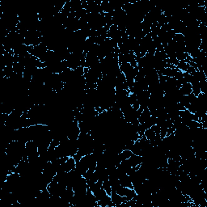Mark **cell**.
I'll return each mask as SVG.
<instances>
[{
  "label": "cell",
  "instance_id": "1",
  "mask_svg": "<svg viewBox=\"0 0 207 207\" xmlns=\"http://www.w3.org/2000/svg\"><path fill=\"white\" fill-rule=\"evenodd\" d=\"M111 200H112V203L114 204L115 206H120L121 205L126 203L128 200L127 197H121L119 194L116 193V191L113 190H112V193H111Z\"/></svg>",
  "mask_w": 207,
  "mask_h": 207
},
{
  "label": "cell",
  "instance_id": "7",
  "mask_svg": "<svg viewBox=\"0 0 207 207\" xmlns=\"http://www.w3.org/2000/svg\"><path fill=\"white\" fill-rule=\"evenodd\" d=\"M102 188L105 190V191L106 192V193L108 195L111 196V193H112V185H111V183L110 181H109V179H107L103 181Z\"/></svg>",
  "mask_w": 207,
  "mask_h": 207
},
{
  "label": "cell",
  "instance_id": "2",
  "mask_svg": "<svg viewBox=\"0 0 207 207\" xmlns=\"http://www.w3.org/2000/svg\"><path fill=\"white\" fill-rule=\"evenodd\" d=\"M119 182H120V185L123 187H126L129 189H132L134 190V187H133V184L131 180H130V176L127 175L126 173L123 174L119 177Z\"/></svg>",
  "mask_w": 207,
  "mask_h": 207
},
{
  "label": "cell",
  "instance_id": "3",
  "mask_svg": "<svg viewBox=\"0 0 207 207\" xmlns=\"http://www.w3.org/2000/svg\"><path fill=\"white\" fill-rule=\"evenodd\" d=\"M128 162L129 165L130 166V168H134V167H137V166L140 165L142 164V157L140 155H133L126 160Z\"/></svg>",
  "mask_w": 207,
  "mask_h": 207
},
{
  "label": "cell",
  "instance_id": "9",
  "mask_svg": "<svg viewBox=\"0 0 207 207\" xmlns=\"http://www.w3.org/2000/svg\"><path fill=\"white\" fill-rule=\"evenodd\" d=\"M189 67H190V64L188 63V62L185 61H180L179 62L178 65L176 66V68L179 69L180 71H182V72H186Z\"/></svg>",
  "mask_w": 207,
  "mask_h": 207
},
{
  "label": "cell",
  "instance_id": "10",
  "mask_svg": "<svg viewBox=\"0 0 207 207\" xmlns=\"http://www.w3.org/2000/svg\"><path fill=\"white\" fill-rule=\"evenodd\" d=\"M173 41L176 43H185V37L181 33H175L174 36Z\"/></svg>",
  "mask_w": 207,
  "mask_h": 207
},
{
  "label": "cell",
  "instance_id": "8",
  "mask_svg": "<svg viewBox=\"0 0 207 207\" xmlns=\"http://www.w3.org/2000/svg\"><path fill=\"white\" fill-rule=\"evenodd\" d=\"M133 155L134 154H133V152L131 151V150H126V149H125V150H123L121 152V153H119V156H120V158H121V161L128 160L130 156Z\"/></svg>",
  "mask_w": 207,
  "mask_h": 207
},
{
  "label": "cell",
  "instance_id": "6",
  "mask_svg": "<svg viewBox=\"0 0 207 207\" xmlns=\"http://www.w3.org/2000/svg\"><path fill=\"white\" fill-rule=\"evenodd\" d=\"M143 136L145 137L147 140L150 141V142H151L155 140V138L156 137V134L151 128H149L144 132Z\"/></svg>",
  "mask_w": 207,
  "mask_h": 207
},
{
  "label": "cell",
  "instance_id": "5",
  "mask_svg": "<svg viewBox=\"0 0 207 207\" xmlns=\"http://www.w3.org/2000/svg\"><path fill=\"white\" fill-rule=\"evenodd\" d=\"M180 92L181 93V95L183 96H187L190 95L191 93H193V90H192V85L190 83H185V84L182 85L180 88L179 89Z\"/></svg>",
  "mask_w": 207,
  "mask_h": 207
},
{
  "label": "cell",
  "instance_id": "4",
  "mask_svg": "<svg viewBox=\"0 0 207 207\" xmlns=\"http://www.w3.org/2000/svg\"><path fill=\"white\" fill-rule=\"evenodd\" d=\"M151 117V113H150V110L146 108V109H143V111L142 112V113L140 114V116H138V122L139 124H142V123L146 122V121L149 120V119Z\"/></svg>",
  "mask_w": 207,
  "mask_h": 207
}]
</instances>
